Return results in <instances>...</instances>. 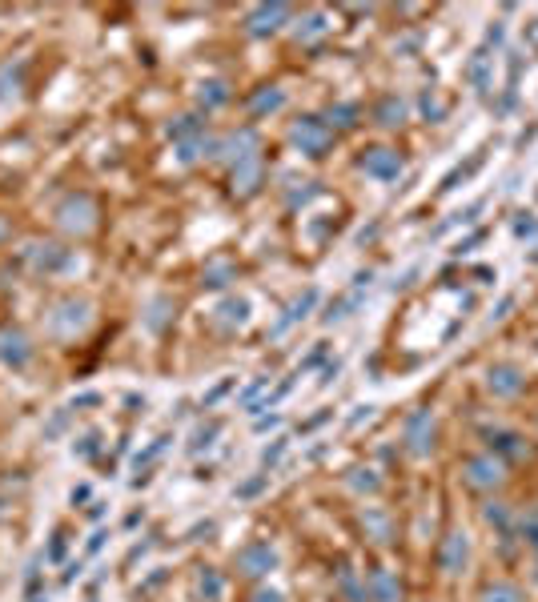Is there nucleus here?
<instances>
[{
  "instance_id": "1",
  "label": "nucleus",
  "mask_w": 538,
  "mask_h": 602,
  "mask_svg": "<svg viewBox=\"0 0 538 602\" xmlns=\"http://www.w3.org/2000/svg\"><path fill=\"white\" fill-rule=\"evenodd\" d=\"M462 478H466V486H474V490H498V486L506 482V458H498V454H490V450H478V454L466 458Z\"/></svg>"
},
{
  "instance_id": "4",
  "label": "nucleus",
  "mask_w": 538,
  "mask_h": 602,
  "mask_svg": "<svg viewBox=\"0 0 538 602\" xmlns=\"http://www.w3.org/2000/svg\"><path fill=\"white\" fill-rule=\"evenodd\" d=\"M478 602H526V594H522V590H518L514 582L498 578V582H486V586H482Z\"/></svg>"
},
{
  "instance_id": "5",
  "label": "nucleus",
  "mask_w": 538,
  "mask_h": 602,
  "mask_svg": "<svg viewBox=\"0 0 538 602\" xmlns=\"http://www.w3.org/2000/svg\"><path fill=\"white\" fill-rule=\"evenodd\" d=\"M518 530H522V542L538 550V510H526V514L518 518Z\"/></svg>"
},
{
  "instance_id": "7",
  "label": "nucleus",
  "mask_w": 538,
  "mask_h": 602,
  "mask_svg": "<svg viewBox=\"0 0 538 602\" xmlns=\"http://www.w3.org/2000/svg\"><path fill=\"white\" fill-rule=\"evenodd\" d=\"M534 350H538V338H534Z\"/></svg>"
},
{
  "instance_id": "3",
  "label": "nucleus",
  "mask_w": 538,
  "mask_h": 602,
  "mask_svg": "<svg viewBox=\"0 0 538 602\" xmlns=\"http://www.w3.org/2000/svg\"><path fill=\"white\" fill-rule=\"evenodd\" d=\"M438 562H442V574L458 578V574L470 566V534H466V530H454V534H446Z\"/></svg>"
},
{
  "instance_id": "2",
  "label": "nucleus",
  "mask_w": 538,
  "mask_h": 602,
  "mask_svg": "<svg viewBox=\"0 0 538 602\" xmlns=\"http://www.w3.org/2000/svg\"><path fill=\"white\" fill-rule=\"evenodd\" d=\"M486 390H490L498 402H510V398H518V394L526 390V378H522V370H518V366L498 362V366H490V370H486Z\"/></svg>"
},
{
  "instance_id": "6",
  "label": "nucleus",
  "mask_w": 538,
  "mask_h": 602,
  "mask_svg": "<svg viewBox=\"0 0 538 602\" xmlns=\"http://www.w3.org/2000/svg\"><path fill=\"white\" fill-rule=\"evenodd\" d=\"M486 522H490V526H498V530H506V526H510L506 506H502V502H490V506H486Z\"/></svg>"
}]
</instances>
